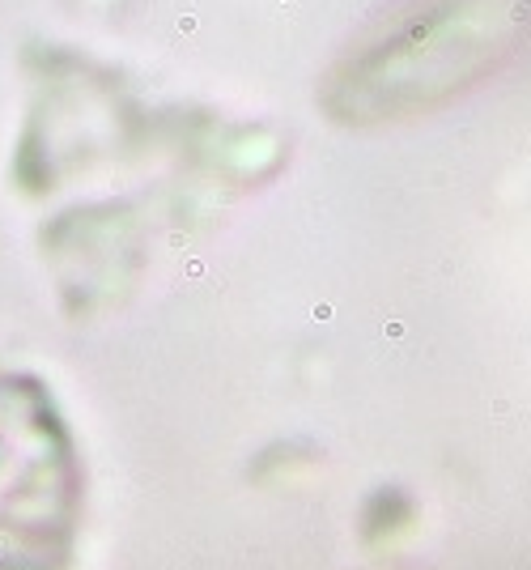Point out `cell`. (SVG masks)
<instances>
[{
	"instance_id": "obj_1",
	"label": "cell",
	"mask_w": 531,
	"mask_h": 570,
	"mask_svg": "<svg viewBox=\"0 0 531 570\" xmlns=\"http://www.w3.org/2000/svg\"><path fill=\"white\" fill-rule=\"evenodd\" d=\"M81 532V459L51 392L0 370V570H68Z\"/></svg>"
}]
</instances>
